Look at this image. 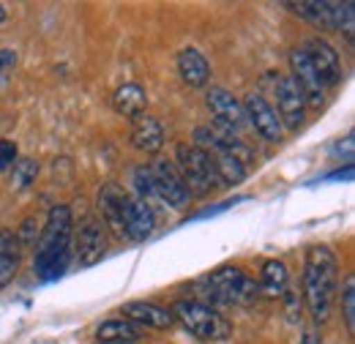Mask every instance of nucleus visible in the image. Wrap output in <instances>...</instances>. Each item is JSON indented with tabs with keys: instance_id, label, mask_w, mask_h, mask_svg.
I'll return each mask as SVG.
<instances>
[{
	"instance_id": "2eb2a0df",
	"label": "nucleus",
	"mask_w": 355,
	"mask_h": 344,
	"mask_svg": "<svg viewBox=\"0 0 355 344\" xmlns=\"http://www.w3.org/2000/svg\"><path fill=\"white\" fill-rule=\"evenodd\" d=\"M123 320H129L134 325H139V328H156V331H167V328H173V322H175V317H173V311H167V309H162V306H156V303H148V301H129L123 303Z\"/></svg>"
},
{
	"instance_id": "7ed1b4c3",
	"label": "nucleus",
	"mask_w": 355,
	"mask_h": 344,
	"mask_svg": "<svg viewBox=\"0 0 355 344\" xmlns=\"http://www.w3.org/2000/svg\"><path fill=\"white\" fill-rule=\"evenodd\" d=\"M200 293L208 298V306H232V303H252L260 295L254 279H249L241 268H216L197 282Z\"/></svg>"
},
{
	"instance_id": "393cba45",
	"label": "nucleus",
	"mask_w": 355,
	"mask_h": 344,
	"mask_svg": "<svg viewBox=\"0 0 355 344\" xmlns=\"http://www.w3.org/2000/svg\"><path fill=\"white\" fill-rule=\"evenodd\" d=\"M134 180V189H137V200H150V197H156V191H153V178H150V170L148 167H137L132 175Z\"/></svg>"
},
{
	"instance_id": "ddd939ff",
	"label": "nucleus",
	"mask_w": 355,
	"mask_h": 344,
	"mask_svg": "<svg viewBox=\"0 0 355 344\" xmlns=\"http://www.w3.org/2000/svg\"><path fill=\"white\" fill-rule=\"evenodd\" d=\"M306 55H309L311 66L317 71V77L322 80V85H336L342 80V60H339V52L320 36H314L309 42L301 46Z\"/></svg>"
},
{
	"instance_id": "20e7f679",
	"label": "nucleus",
	"mask_w": 355,
	"mask_h": 344,
	"mask_svg": "<svg viewBox=\"0 0 355 344\" xmlns=\"http://www.w3.org/2000/svg\"><path fill=\"white\" fill-rule=\"evenodd\" d=\"M173 311V317L183 322V328L202 342H224L232 334V325L219 314V309L202 301H178Z\"/></svg>"
},
{
	"instance_id": "cd10ccee",
	"label": "nucleus",
	"mask_w": 355,
	"mask_h": 344,
	"mask_svg": "<svg viewBox=\"0 0 355 344\" xmlns=\"http://www.w3.org/2000/svg\"><path fill=\"white\" fill-rule=\"evenodd\" d=\"M17 268H19V257H14V255H0V290L14 279Z\"/></svg>"
},
{
	"instance_id": "f3484780",
	"label": "nucleus",
	"mask_w": 355,
	"mask_h": 344,
	"mask_svg": "<svg viewBox=\"0 0 355 344\" xmlns=\"http://www.w3.org/2000/svg\"><path fill=\"white\" fill-rule=\"evenodd\" d=\"M178 74L189 87H205L211 83V63L200 49L186 46L178 55Z\"/></svg>"
},
{
	"instance_id": "423d86ee",
	"label": "nucleus",
	"mask_w": 355,
	"mask_h": 344,
	"mask_svg": "<svg viewBox=\"0 0 355 344\" xmlns=\"http://www.w3.org/2000/svg\"><path fill=\"white\" fill-rule=\"evenodd\" d=\"M205 107L214 115V126L230 134L246 129V115H243V104L227 90V87H208L205 93Z\"/></svg>"
},
{
	"instance_id": "f257e3e1",
	"label": "nucleus",
	"mask_w": 355,
	"mask_h": 344,
	"mask_svg": "<svg viewBox=\"0 0 355 344\" xmlns=\"http://www.w3.org/2000/svg\"><path fill=\"white\" fill-rule=\"evenodd\" d=\"M339 287V259L331 252V246L320 243L306 249L304 257V276H301V298L309 309L311 320L328 322Z\"/></svg>"
},
{
	"instance_id": "a878e982",
	"label": "nucleus",
	"mask_w": 355,
	"mask_h": 344,
	"mask_svg": "<svg viewBox=\"0 0 355 344\" xmlns=\"http://www.w3.org/2000/svg\"><path fill=\"white\" fill-rule=\"evenodd\" d=\"M14 235H17L19 246H36V241H39V235H42V230H39V221H36V218H25Z\"/></svg>"
},
{
	"instance_id": "9d476101",
	"label": "nucleus",
	"mask_w": 355,
	"mask_h": 344,
	"mask_svg": "<svg viewBox=\"0 0 355 344\" xmlns=\"http://www.w3.org/2000/svg\"><path fill=\"white\" fill-rule=\"evenodd\" d=\"M104 249H107L104 224H101V218L88 216V218L80 224L77 235H74V255H77L80 268H93L96 262H101Z\"/></svg>"
},
{
	"instance_id": "c756f323",
	"label": "nucleus",
	"mask_w": 355,
	"mask_h": 344,
	"mask_svg": "<svg viewBox=\"0 0 355 344\" xmlns=\"http://www.w3.org/2000/svg\"><path fill=\"white\" fill-rule=\"evenodd\" d=\"M336 156H342L345 153V159L347 162H353V131L345 137V139H339V145H336V150H334Z\"/></svg>"
},
{
	"instance_id": "f8f14e48",
	"label": "nucleus",
	"mask_w": 355,
	"mask_h": 344,
	"mask_svg": "<svg viewBox=\"0 0 355 344\" xmlns=\"http://www.w3.org/2000/svg\"><path fill=\"white\" fill-rule=\"evenodd\" d=\"M71 249V211L66 205L49 208L44 230L36 241V252H60Z\"/></svg>"
},
{
	"instance_id": "f704fd0d",
	"label": "nucleus",
	"mask_w": 355,
	"mask_h": 344,
	"mask_svg": "<svg viewBox=\"0 0 355 344\" xmlns=\"http://www.w3.org/2000/svg\"><path fill=\"white\" fill-rule=\"evenodd\" d=\"M6 19V6H0V22Z\"/></svg>"
},
{
	"instance_id": "39448f33",
	"label": "nucleus",
	"mask_w": 355,
	"mask_h": 344,
	"mask_svg": "<svg viewBox=\"0 0 355 344\" xmlns=\"http://www.w3.org/2000/svg\"><path fill=\"white\" fill-rule=\"evenodd\" d=\"M178 167H180V178L189 189L191 197H205L214 189H219V178L214 170V162L205 150H200L191 142H180L178 145Z\"/></svg>"
},
{
	"instance_id": "4468645a",
	"label": "nucleus",
	"mask_w": 355,
	"mask_h": 344,
	"mask_svg": "<svg viewBox=\"0 0 355 344\" xmlns=\"http://www.w3.org/2000/svg\"><path fill=\"white\" fill-rule=\"evenodd\" d=\"M156 230V214L153 208L145 203V200H137L129 197V205H126V216H123V235L134 241V243H142L153 235Z\"/></svg>"
},
{
	"instance_id": "9b49d317",
	"label": "nucleus",
	"mask_w": 355,
	"mask_h": 344,
	"mask_svg": "<svg viewBox=\"0 0 355 344\" xmlns=\"http://www.w3.org/2000/svg\"><path fill=\"white\" fill-rule=\"evenodd\" d=\"M290 69H293L290 77L295 80V85L301 87V93H304V98H306V107L320 110L322 101H325V85H322V80L317 77L309 55H306L301 46L290 52Z\"/></svg>"
},
{
	"instance_id": "412c9836",
	"label": "nucleus",
	"mask_w": 355,
	"mask_h": 344,
	"mask_svg": "<svg viewBox=\"0 0 355 344\" xmlns=\"http://www.w3.org/2000/svg\"><path fill=\"white\" fill-rule=\"evenodd\" d=\"M96 339L98 342H139V325H134L123 317H112L96 328Z\"/></svg>"
},
{
	"instance_id": "72a5a7b5",
	"label": "nucleus",
	"mask_w": 355,
	"mask_h": 344,
	"mask_svg": "<svg viewBox=\"0 0 355 344\" xmlns=\"http://www.w3.org/2000/svg\"><path fill=\"white\" fill-rule=\"evenodd\" d=\"M96 344H139V342H96Z\"/></svg>"
},
{
	"instance_id": "f03ea898",
	"label": "nucleus",
	"mask_w": 355,
	"mask_h": 344,
	"mask_svg": "<svg viewBox=\"0 0 355 344\" xmlns=\"http://www.w3.org/2000/svg\"><path fill=\"white\" fill-rule=\"evenodd\" d=\"M191 145H197L200 150H205L214 162L216 178L224 186H238L246 180L249 164H252V150L230 131H222L216 126H197Z\"/></svg>"
},
{
	"instance_id": "5701e85b",
	"label": "nucleus",
	"mask_w": 355,
	"mask_h": 344,
	"mask_svg": "<svg viewBox=\"0 0 355 344\" xmlns=\"http://www.w3.org/2000/svg\"><path fill=\"white\" fill-rule=\"evenodd\" d=\"M342 320H345V328H347V334L355 336V276L350 273L347 279H345V284H342Z\"/></svg>"
},
{
	"instance_id": "dca6fc26",
	"label": "nucleus",
	"mask_w": 355,
	"mask_h": 344,
	"mask_svg": "<svg viewBox=\"0 0 355 344\" xmlns=\"http://www.w3.org/2000/svg\"><path fill=\"white\" fill-rule=\"evenodd\" d=\"M132 121V145L137 150L148 153V156H156L164 148V129H162L159 118L142 112V115H137Z\"/></svg>"
},
{
	"instance_id": "aec40b11",
	"label": "nucleus",
	"mask_w": 355,
	"mask_h": 344,
	"mask_svg": "<svg viewBox=\"0 0 355 344\" xmlns=\"http://www.w3.org/2000/svg\"><path fill=\"white\" fill-rule=\"evenodd\" d=\"M112 104H115V110H118L123 118H137V115L145 112L148 96H145V90L137 85V83H126V85H121L115 90Z\"/></svg>"
},
{
	"instance_id": "0eeeda50",
	"label": "nucleus",
	"mask_w": 355,
	"mask_h": 344,
	"mask_svg": "<svg viewBox=\"0 0 355 344\" xmlns=\"http://www.w3.org/2000/svg\"><path fill=\"white\" fill-rule=\"evenodd\" d=\"M150 178H153V191H156V197L164 203V205H170V208H183L186 203H189V189H186V183H183V178H180V172L173 162H164V159H156L150 167Z\"/></svg>"
},
{
	"instance_id": "2f4dec72",
	"label": "nucleus",
	"mask_w": 355,
	"mask_h": 344,
	"mask_svg": "<svg viewBox=\"0 0 355 344\" xmlns=\"http://www.w3.org/2000/svg\"><path fill=\"white\" fill-rule=\"evenodd\" d=\"M301 344H322V339H320V331H317V328H306V331H304V339H301Z\"/></svg>"
},
{
	"instance_id": "c85d7f7f",
	"label": "nucleus",
	"mask_w": 355,
	"mask_h": 344,
	"mask_svg": "<svg viewBox=\"0 0 355 344\" xmlns=\"http://www.w3.org/2000/svg\"><path fill=\"white\" fill-rule=\"evenodd\" d=\"M17 159H19V153H17V145H14L11 139H0V172L11 170Z\"/></svg>"
},
{
	"instance_id": "bb28decb",
	"label": "nucleus",
	"mask_w": 355,
	"mask_h": 344,
	"mask_svg": "<svg viewBox=\"0 0 355 344\" xmlns=\"http://www.w3.org/2000/svg\"><path fill=\"white\" fill-rule=\"evenodd\" d=\"M282 298H284V314H287V320L295 325V322L301 320V309H304L301 293H295V290H284Z\"/></svg>"
},
{
	"instance_id": "1a4fd4ad",
	"label": "nucleus",
	"mask_w": 355,
	"mask_h": 344,
	"mask_svg": "<svg viewBox=\"0 0 355 344\" xmlns=\"http://www.w3.org/2000/svg\"><path fill=\"white\" fill-rule=\"evenodd\" d=\"M243 115H246V126H252L266 142H282L284 126H282L276 110L268 104L260 93L246 96V101H243Z\"/></svg>"
},
{
	"instance_id": "4be33fe9",
	"label": "nucleus",
	"mask_w": 355,
	"mask_h": 344,
	"mask_svg": "<svg viewBox=\"0 0 355 344\" xmlns=\"http://www.w3.org/2000/svg\"><path fill=\"white\" fill-rule=\"evenodd\" d=\"M287 8H293V14H298L301 19H306L317 28L334 31L331 22V3H317V0H301V3H287Z\"/></svg>"
},
{
	"instance_id": "7c9ffc66",
	"label": "nucleus",
	"mask_w": 355,
	"mask_h": 344,
	"mask_svg": "<svg viewBox=\"0 0 355 344\" xmlns=\"http://www.w3.org/2000/svg\"><path fill=\"white\" fill-rule=\"evenodd\" d=\"M14 63H17V52L14 49H0V74L14 69Z\"/></svg>"
},
{
	"instance_id": "6e6552de",
	"label": "nucleus",
	"mask_w": 355,
	"mask_h": 344,
	"mask_svg": "<svg viewBox=\"0 0 355 344\" xmlns=\"http://www.w3.org/2000/svg\"><path fill=\"white\" fill-rule=\"evenodd\" d=\"M276 107H279V121L282 126L290 131H298L304 126L306 118V98L301 93V87L295 85V80L290 74L276 80Z\"/></svg>"
},
{
	"instance_id": "a211bd4d",
	"label": "nucleus",
	"mask_w": 355,
	"mask_h": 344,
	"mask_svg": "<svg viewBox=\"0 0 355 344\" xmlns=\"http://www.w3.org/2000/svg\"><path fill=\"white\" fill-rule=\"evenodd\" d=\"M126 205H129V194H126L121 186H115V183L101 186V191H98V211H101L104 221H107L118 235H123Z\"/></svg>"
},
{
	"instance_id": "b1692460",
	"label": "nucleus",
	"mask_w": 355,
	"mask_h": 344,
	"mask_svg": "<svg viewBox=\"0 0 355 344\" xmlns=\"http://www.w3.org/2000/svg\"><path fill=\"white\" fill-rule=\"evenodd\" d=\"M39 175V164L33 159H17L11 167V186L14 189H28Z\"/></svg>"
},
{
	"instance_id": "6ab92c4d",
	"label": "nucleus",
	"mask_w": 355,
	"mask_h": 344,
	"mask_svg": "<svg viewBox=\"0 0 355 344\" xmlns=\"http://www.w3.org/2000/svg\"><path fill=\"white\" fill-rule=\"evenodd\" d=\"M290 284V273H287V265L282 259H268L263 262V270H260V293L268 298H282V293L287 290Z\"/></svg>"
},
{
	"instance_id": "473e14b6",
	"label": "nucleus",
	"mask_w": 355,
	"mask_h": 344,
	"mask_svg": "<svg viewBox=\"0 0 355 344\" xmlns=\"http://www.w3.org/2000/svg\"><path fill=\"white\" fill-rule=\"evenodd\" d=\"M342 178H345V180H350V178H353V164H347L345 172L339 170V172H334V175H328V180H342Z\"/></svg>"
}]
</instances>
